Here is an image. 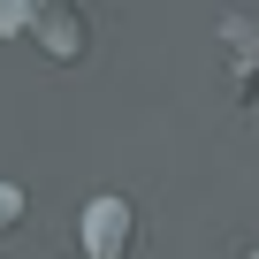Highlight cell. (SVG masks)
<instances>
[{
	"label": "cell",
	"instance_id": "cell-1",
	"mask_svg": "<svg viewBox=\"0 0 259 259\" xmlns=\"http://www.w3.org/2000/svg\"><path fill=\"white\" fill-rule=\"evenodd\" d=\"M221 46H229L236 99L251 107V99H259V23H251V16H221Z\"/></svg>",
	"mask_w": 259,
	"mask_h": 259
},
{
	"label": "cell",
	"instance_id": "cell-2",
	"mask_svg": "<svg viewBox=\"0 0 259 259\" xmlns=\"http://www.w3.org/2000/svg\"><path fill=\"white\" fill-rule=\"evenodd\" d=\"M84 229H92V259H114L122 251V229H130V198H92L84 206Z\"/></svg>",
	"mask_w": 259,
	"mask_h": 259
},
{
	"label": "cell",
	"instance_id": "cell-3",
	"mask_svg": "<svg viewBox=\"0 0 259 259\" xmlns=\"http://www.w3.org/2000/svg\"><path fill=\"white\" fill-rule=\"evenodd\" d=\"M16 213H23V191H16V183H0V221H16Z\"/></svg>",
	"mask_w": 259,
	"mask_h": 259
}]
</instances>
